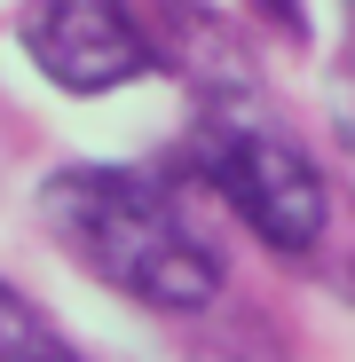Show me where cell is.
Returning <instances> with one entry per match:
<instances>
[{"label":"cell","instance_id":"7","mask_svg":"<svg viewBox=\"0 0 355 362\" xmlns=\"http://www.w3.org/2000/svg\"><path fill=\"white\" fill-rule=\"evenodd\" d=\"M166 8H182V16H205V8H213V0H166Z\"/></svg>","mask_w":355,"mask_h":362},{"label":"cell","instance_id":"6","mask_svg":"<svg viewBox=\"0 0 355 362\" xmlns=\"http://www.w3.org/2000/svg\"><path fill=\"white\" fill-rule=\"evenodd\" d=\"M16 362H87V354L64 346V339H47V346H32V354H16Z\"/></svg>","mask_w":355,"mask_h":362},{"label":"cell","instance_id":"8","mask_svg":"<svg viewBox=\"0 0 355 362\" xmlns=\"http://www.w3.org/2000/svg\"><path fill=\"white\" fill-rule=\"evenodd\" d=\"M347 47H355V0H347Z\"/></svg>","mask_w":355,"mask_h":362},{"label":"cell","instance_id":"1","mask_svg":"<svg viewBox=\"0 0 355 362\" xmlns=\"http://www.w3.org/2000/svg\"><path fill=\"white\" fill-rule=\"evenodd\" d=\"M40 228L72 268L158 315H198L221 299V252L166 181L135 165H64L40 181Z\"/></svg>","mask_w":355,"mask_h":362},{"label":"cell","instance_id":"4","mask_svg":"<svg viewBox=\"0 0 355 362\" xmlns=\"http://www.w3.org/2000/svg\"><path fill=\"white\" fill-rule=\"evenodd\" d=\"M47 339H55V323L32 308L9 276H0V362H16V354H32V346H47Z\"/></svg>","mask_w":355,"mask_h":362},{"label":"cell","instance_id":"5","mask_svg":"<svg viewBox=\"0 0 355 362\" xmlns=\"http://www.w3.org/2000/svg\"><path fill=\"white\" fill-rule=\"evenodd\" d=\"M253 16H261V24H276V32H292V40L308 32V8H300V0H253Z\"/></svg>","mask_w":355,"mask_h":362},{"label":"cell","instance_id":"3","mask_svg":"<svg viewBox=\"0 0 355 362\" xmlns=\"http://www.w3.org/2000/svg\"><path fill=\"white\" fill-rule=\"evenodd\" d=\"M24 55L55 95H118L158 71V32L135 0H32Z\"/></svg>","mask_w":355,"mask_h":362},{"label":"cell","instance_id":"2","mask_svg":"<svg viewBox=\"0 0 355 362\" xmlns=\"http://www.w3.org/2000/svg\"><path fill=\"white\" fill-rule=\"evenodd\" d=\"M198 173L213 181V197L245 221L269 252H284V260H316L324 252V236H332V181L253 103H213L198 118Z\"/></svg>","mask_w":355,"mask_h":362}]
</instances>
